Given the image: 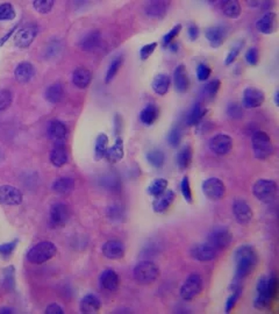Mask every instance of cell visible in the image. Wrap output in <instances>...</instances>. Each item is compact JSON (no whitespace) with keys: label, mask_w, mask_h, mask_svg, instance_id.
<instances>
[{"label":"cell","mask_w":279,"mask_h":314,"mask_svg":"<svg viewBox=\"0 0 279 314\" xmlns=\"http://www.w3.org/2000/svg\"><path fill=\"white\" fill-rule=\"evenodd\" d=\"M256 298L254 305L257 310H265L271 306V304L278 296V278L276 272L270 276H262L257 281L256 286Z\"/></svg>","instance_id":"cell-1"},{"label":"cell","mask_w":279,"mask_h":314,"mask_svg":"<svg viewBox=\"0 0 279 314\" xmlns=\"http://www.w3.org/2000/svg\"><path fill=\"white\" fill-rule=\"evenodd\" d=\"M234 261L236 267L235 280L241 281L255 270L258 263V256L254 247L245 245L239 247L234 252Z\"/></svg>","instance_id":"cell-2"},{"label":"cell","mask_w":279,"mask_h":314,"mask_svg":"<svg viewBox=\"0 0 279 314\" xmlns=\"http://www.w3.org/2000/svg\"><path fill=\"white\" fill-rule=\"evenodd\" d=\"M57 248L53 242L42 241L31 247L27 251L28 262L33 264H42L56 255Z\"/></svg>","instance_id":"cell-3"},{"label":"cell","mask_w":279,"mask_h":314,"mask_svg":"<svg viewBox=\"0 0 279 314\" xmlns=\"http://www.w3.org/2000/svg\"><path fill=\"white\" fill-rule=\"evenodd\" d=\"M251 146L255 156L258 159H267L275 152V147L271 141V137L263 130H258L252 135Z\"/></svg>","instance_id":"cell-4"},{"label":"cell","mask_w":279,"mask_h":314,"mask_svg":"<svg viewBox=\"0 0 279 314\" xmlns=\"http://www.w3.org/2000/svg\"><path fill=\"white\" fill-rule=\"evenodd\" d=\"M159 276V269L150 261H142L134 268V278L137 283L149 285L156 282Z\"/></svg>","instance_id":"cell-5"},{"label":"cell","mask_w":279,"mask_h":314,"mask_svg":"<svg viewBox=\"0 0 279 314\" xmlns=\"http://www.w3.org/2000/svg\"><path fill=\"white\" fill-rule=\"evenodd\" d=\"M252 192L259 201L269 204L274 201L276 195H277V184L270 179H259L255 183Z\"/></svg>","instance_id":"cell-6"},{"label":"cell","mask_w":279,"mask_h":314,"mask_svg":"<svg viewBox=\"0 0 279 314\" xmlns=\"http://www.w3.org/2000/svg\"><path fill=\"white\" fill-rule=\"evenodd\" d=\"M233 241V235L230 230L226 227H217L210 233L207 239V243L217 249V251H224L230 246Z\"/></svg>","instance_id":"cell-7"},{"label":"cell","mask_w":279,"mask_h":314,"mask_svg":"<svg viewBox=\"0 0 279 314\" xmlns=\"http://www.w3.org/2000/svg\"><path fill=\"white\" fill-rule=\"evenodd\" d=\"M201 290H203V277L198 274H192L182 285L181 297L190 302L201 292Z\"/></svg>","instance_id":"cell-8"},{"label":"cell","mask_w":279,"mask_h":314,"mask_svg":"<svg viewBox=\"0 0 279 314\" xmlns=\"http://www.w3.org/2000/svg\"><path fill=\"white\" fill-rule=\"evenodd\" d=\"M203 192L205 197L211 200H220L226 195V185L217 177L207 178L203 183Z\"/></svg>","instance_id":"cell-9"},{"label":"cell","mask_w":279,"mask_h":314,"mask_svg":"<svg viewBox=\"0 0 279 314\" xmlns=\"http://www.w3.org/2000/svg\"><path fill=\"white\" fill-rule=\"evenodd\" d=\"M233 139L227 134H217L208 142V147L214 154L224 156L233 149Z\"/></svg>","instance_id":"cell-10"},{"label":"cell","mask_w":279,"mask_h":314,"mask_svg":"<svg viewBox=\"0 0 279 314\" xmlns=\"http://www.w3.org/2000/svg\"><path fill=\"white\" fill-rule=\"evenodd\" d=\"M22 201H24V195L19 188L11 187V185L0 187V204L18 206L22 204Z\"/></svg>","instance_id":"cell-11"},{"label":"cell","mask_w":279,"mask_h":314,"mask_svg":"<svg viewBox=\"0 0 279 314\" xmlns=\"http://www.w3.org/2000/svg\"><path fill=\"white\" fill-rule=\"evenodd\" d=\"M37 35V26L30 25L19 30L14 35V43L19 48H28Z\"/></svg>","instance_id":"cell-12"},{"label":"cell","mask_w":279,"mask_h":314,"mask_svg":"<svg viewBox=\"0 0 279 314\" xmlns=\"http://www.w3.org/2000/svg\"><path fill=\"white\" fill-rule=\"evenodd\" d=\"M70 218V210L65 204L56 203L50 207V222L54 227L66 225Z\"/></svg>","instance_id":"cell-13"},{"label":"cell","mask_w":279,"mask_h":314,"mask_svg":"<svg viewBox=\"0 0 279 314\" xmlns=\"http://www.w3.org/2000/svg\"><path fill=\"white\" fill-rule=\"evenodd\" d=\"M227 35H228V28L222 25L208 27L205 31V36L213 48H219L226 41Z\"/></svg>","instance_id":"cell-14"},{"label":"cell","mask_w":279,"mask_h":314,"mask_svg":"<svg viewBox=\"0 0 279 314\" xmlns=\"http://www.w3.org/2000/svg\"><path fill=\"white\" fill-rule=\"evenodd\" d=\"M102 254L105 255V257L110 258V259H119L123 258L124 256V252H126V247H124V243L121 241V240L113 239V240H108L104 243L102 246Z\"/></svg>","instance_id":"cell-15"},{"label":"cell","mask_w":279,"mask_h":314,"mask_svg":"<svg viewBox=\"0 0 279 314\" xmlns=\"http://www.w3.org/2000/svg\"><path fill=\"white\" fill-rule=\"evenodd\" d=\"M191 256L199 262H211L217 258V251L210 243H200L191 249Z\"/></svg>","instance_id":"cell-16"},{"label":"cell","mask_w":279,"mask_h":314,"mask_svg":"<svg viewBox=\"0 0 279 314\" xmlns=\"http://www.w3.org/2000/svg\"><path fill=\"white\" fill-rule=\"evenodd\" d=\"M233 213L237 222L247 225L252 219V210L249 204L243 199H236L233 203Z\"/></svg>","instance_id":"cell-17"},{"label":"cell","mask_w":279,"mask_h":314,"mask_svg":"<svg viewBox=\"0 0 279 314\" xmlns=\"http://www.w3.org/2000/svg\"><path fill=\"white\" fill-rule=\"evenodd\" d=\"M265 101V95L262 90L256 88H248L243 91L242 104L247 108L259 107Z\"/></svg>","instance_id":"cell-18"},{"label":"cell","mask_w":279,"mask_h":314,"mask_svg":"<svg viewBox=\"0 0 279 314\" xmlns=\"http://www.w3.org/2000/svg\"><path fill=\"white\" fill-rule=\"evenodd\" d=\"M277 27V15L274 12L265 13L256 21V28L262 34H272Z\"/></svg>","instance_id":"cell-19"},{"label":"cell","mask_w":279,"mask_h":314,"mask_svg":"<svg viewBox=\"0 0 279 314\" xmlns=\"http://www.w3.org/2000/svg\"><path fill=\"white\" fill-rule=\"evenodd\" d=\"M48 136L51 140L57 141V142H62L63 140H65V137L68 136V127L65 126V124H63L60 120H51L49 125H48Z\"/></svg>","instance_id":"cell-20"},{"label":"cell","mask_w":279,"mask_h":314,"mask_svg":"<svg viewBox=\"0 0 279 314\" xmlns=\"http://www.w3.org/2000/svg\"><path fill=\"white\" fill-rule=\"evenodd\" d=\"M174 84L175 89L177 92H186L190 86V79L187 76V70H186L185 65L179 64L177 68L175 69L174 72Z\"/></svg>","instance_id":"cell-21"},{"label":"cell","mask_w":279,"mask_h":314,"mask_svg":"<svg viewBox=\"0 0 279 314\" xmlns=\"http://www.w3.org/2000/svg\"><path fill=\"white\" fill-rule=\"evenodd\" d=\"M176 198L175 192L172 190H166L161 195L156 197L153 204V208L156 213H164L169 210Z\"/></svg>","instance_id":"cell-22"},{"label":"cell","mask_w":279,"mask_h":314,"mask_svg":"<svg viewBox=\"0 0 279 314\" xmlns=\"http://www.w3.org/2000/svg\"><path fill=\"white\" fill-rule=\"evenodd\" d=\"M169 9V2L157 0V1H149L144 7V12L150 18L154 19H162L165 17Z\"/></svg>","instance_id":"cell-23"},{"label":"cell","mask_w":279,"mask_h":314,"mask_svg":"<svg viewBox=\"0 0 279 314\" xmlns=\"http://www.w3.org/2000/svg\"><path fill=\"white\" fill-rule=\"evenodd\" d=\"M101 44V34L98 31H92L84 35L79 41V47L85 51L97 50Z\"/></svg>","instance_id":"cell-24"},{"label":"cell","mask_w":279,"mask_h":314,"mask_svg":"<svg viewBox=\"0 0 279 314\" xmlns=\"http://www.w3.org/2000/svg\"><path fill=\"white\" fill-rule=\"evenodd\" d=\"M35 75V68L33 64L30 62H21L17 65V68L14 70V77L17 79V82L22 83H28L33 78Z\"/></svg>","instance_id":"cell-25"},{"label":"cell","mask_w":279,"mask_h":314,"mask_svg":"<svg viewBox=\"0 0 279 314\" xmlns=\"http://www.w3.org/2000/svg\"><path fill=\"white\" fill-rule=\"evenodd\" d=\"M119 284H120V280H119L118 274L112 269H107L101 274L100 276V285L102 289L111 291V292H114V291L118 290Z\"/></svg>","instance_id":"cell-26"},{"label":"cell","mask_w":279,"mask_h":314,"mask_svg":"<svg viewBox=\"0 0 279 314\" xmlns=\"http://www.w3.org/2000/svg\"><path fill=\"white\" fill-rule=\"evenodd\" d=\"M68 152H66L65 146L63 143H57V145L51 149L50 152V162L53 165L61 168V166L65 165L68 163Z\"/></svg>","instance_id":"cell-27"},{"label":"cell","mask_w":279,"mask_h":314,"mask_svg":"<svg viewBox=\"0 0 279 314\" xmlns=\"http://www.w3.org/2000/svg\"><path fill=\"white\" fill-rule=\"evenodd\" d=\"M92 73L86 68H78L72 73V83L78 89H86L91 84Z\"/></svg>","instance_id":"cell-28"},{"label":"cell","mask_w":279,"mask_h":314,"mask_svg":"<svg viewBox=\"0 0 279 314\" xmlns=\"http://www.w3.org/2000/svg\"><path fill=\"white\" fill-rule=\"evenodd\" d=\"M81 312L86 313V314H91L98 312L99 309H100L101 303L100 299L95 296V294L89 293L84 296V298L81 300Z\"/></svg>","instance_id":"cell-29"},{"label":"cell","mask_w":279,"mask_h":314,"mask_svg":"<svg viewBox=\"0 0 279 314\" xmlns=\"http://www.w3.org/2000/svg\"><path fill=\"white\" fill-rule=\"evenodd\" d=\"M206 113H207L206 108H204L200 104H199V102L193 104L190 110H188L187 114H186V123H187L188 126H195V125H199Z\"/></svg>","instance_id":"cell-30"},{"label":"cell","mask_w":279,"mask_h":314,"mask_svg":"<svg viewBox=\"0 0 279 314\" xmlns=\"http://www.w3.org/2000/svg\"><path fill=\"white\" fill-rule=\"evenodd\" d=\"M51 188L55 193L69 194L75 188V181L71 177H60L54 181Z\"/></svg>","instance_id":"cell-31"},{"label":"cell","mask_w":279,"mask_h":314,"mask_svg":"<svg viewBox=\"0 0 279 314\" xmlns=\"http://www.w3.org/2000/svg\"><path fill=\"white\" fill-rule=\"evenodd\" d=\"M170 85H171V79L168 75L165 73H158L155 76L153 81V90L155 91V94L159 95L166 94V92L169 91Z\"/></svg>","instance_id":"cell-32"},{"label":"cell","mask_w":279,"mask_h":314,"mask_svg":"<svg viewBox=\"0 0 279 314\" xmlns=\"http://www.w3.org/2000/svg\"><path fill=\"white\" fill-rule=\"evenodd\" d=\"M124 140L121 137H118L117 141L111 148H108L107 153H106V158L108 162L111 163H117L124 158Z\"/></svg>","instance_id":"cell-33"},{"label":"cell","mask_w":279,"mask_h":314,"mask_svg":"<svg viewBox=\"0 0 279 314\" xmlns=\"http://www.w3.org/2000/svg\"><path fill=\"white\" fill-rule=\"evenodd\" d=\"M221 11L226 17L237 19L241 15L242 7L240 5V2L237 0H227V1H221Z\"/></svg>","instance_id":"cell-34"},{"label":"cell","mask_w":279,"mask_h":314,"mask_svg":"<svg viewBox=\"0 0 279 314\" xmlns=\"http://www.w3.org/2000/svg\"><path fill=\"white\" fill-rule=\"evenodd\" d=\"M192 157H193V152H192L191 146L183 147L176 155V163H177L178 168L181 170L187 169L191 165Z\"/></svg>","instance_id":"cell-35"},{"label":"cell","mask_w":279,"mask_h":314,"mask_svg":"<svg viewBox=\"0 0 279 314\" xmlns=\"http://www.w3.org/2000/svg\"><path fill=\"white\" fill-rule=\"evenodd\" d=\"M157 118H158V108L155 105L149 104L141 111L140 114V120L141 123L146 126H150V125L155 124Z\"/></svg>","instance_id":"cell-36"},{"label":"cell","mask_w":279,"mask_h":314,"mask_svg":"<svg viewBox=\"0 0 279 314\" xmlns=\"http://www.w3.org/2000/svg\"><path fill=\"white\" fill-rule=\"evenodd\" d=\"M1 286L2 289L7 292H12L15 287V269L13 265L5 268L2 272V280H1Z\"/></svg>","instance_id":"cell-37"},{"label":"cell","mask_w":279,"mask_h":314,"mask_svg":"<svg viewBox=\"0 0 279 314\" xmlns=\"http://www.w3.org/2000/svg\"><path fill=\"white\" fill-rule=\"evenodd\" d=\"M64 94L63 85L61 83H54L46 91V99L51 104H57L62 100Z\"/></svg>","instance_id":"cell-38"},{"label":"cell","mask_w":279,"mask_h":314,"mask_svg":"<svg viewBox=\"0 0 279 314\" xmlns=\"http://www.w3.org/2000/svg\"><path fill=\"white\" fill-rule=\"evenodd\" d=\"M166 188H168V181L164 178H156L149 184L148 193L156 198L165 192Z\"/></svg>","instance_id":"cell-39"},{"label":"cell","mask_w":279,"mask_h":314,"mask_svg":"<svg viewBox=\"0 0 279 314\" xmlns=\"http://www.w3.org/2000/svg\"><path fill=\"white\" fill-rule=\"evenodd\" d=\"M107 150H108V136L104 133L99 134L97 140H95V148H94L95 157H97L98 159L104 158V157L106 156V153H107Z\"/></svg>","instance_id":"cell-40"},{"label":"cell","mask_w":279,"mask_h":314,"mask_svg":"<svg viewBox=\"0 0 279 314\" xmlns=\"http://www.w3.org/2000/svg\"><path fill=\"white\" fill-rule=\"evenodd\" d=\"M123 63H124V56L123 55H119L112 60L110 66H108V69H107V73H106V78H105L106 83H110L112 79H113L114 77L117 76V73H118L119 70H120Z\"/></svg>","instance_id":"cell-41"},{"label":"cell","mask_w":279,"mask_h":314,"mask_svg":"<svg viewBox=\"0 0 279 314\" xmlns=\"http://www.w3.org/2000/svg\"><path fill=\"white\" fill-rule=\"evenodd\" d=\"M147 159H148L150 165H153L154 168H162L163 164H164L165 156L162 150L154 149L152 150V152L148 153V155H147Z\"/></svg>","instance_id":"cell-42"},{"label":"cell","mask_w":279,"mask_h":314,"mask_svg":"<svg viewBox=\"0 0 279 314\" xmlns=\"http://www.w3.org/2000/svg\"><path fill=\"white\" fill-rule=\"evenodd\" d=\"M15 17H17V13L12 4L5 2V4L0 5V21L14 20Z\"/></svg>","instance_id":"cell-43"},{"label":"cell","mask_w":279,"mask_h":314,"mask_svg":"<svg viewBox=\"0 0 279 314\" xmlns=\"http://www.w3.org/2000/svg\"><path fill=\"white\" fill-rule=\"evenodd\" d=\"M107 216L112 221H115V222H120V221H124V211L123 206L120 205H111L107 210Z\"/></svg>","instance_id":"cell-44"},{"label":"cell","mask_w":279,"mask_h":314,"mask_svg":"<svg viewBox=\"0 0 279 314\" xmlns=\"http://www.w3.org/2000/svg\"><path fill=\"white\" fill-rule=\"evenodd\" d=\"M232 291L233 293L230 294L226 302V312H230V311L234 309V306L236 305L237 300H239V298L242 293L241 285H234V286H232Z\"/></svg>","instance_id":"cell-45"},{"label":"cell","mask_w":279,"mask_h":314,"mask_svg":"<svg viewBox=\"0 0 279 314\" xmlns=\"http://www.w3.org/2000/svg\"><path fill=\"white\" fill-rule=\"evenodd\" d=\"M221 86V82L219 79H214V81L208 82L206 85L203 88V94L207 98H214L219 92V89Z\"/></svg>","instance_id":"cell-46"},{"label":"cell","mask_w":279,"mask_h":314,"mask_svg":"<svg viewBox=\"0 0 279 314\" xmlns=\"http://www.w3.org/2000/svg\"><path fill=\"white\" fill-rule=\"evenodd\" d=\"M55 2L53 0H35L33 1V6L35 11L41 13V14H48L54 7Z\"/></svg>","instance_id":"cell-47"},{"label":"cell","mask_w":279,"mask_h":314,"mask_svg":"<svg viewBox=\"0 0 279 314\" xmlns=\"http://www.w3.org/2000/svg\"><path fill=\"white\" fill-rule=\"evenodd\" d=\"M182 141V130L179 127H174L170 129L168 134V142L172 148H177L181 145Z\"/></svg>","instance_id":"cell-48"},{"label":"cell","mask_w":279,"mask_h":314,"mask_svg":"<svg viewBox=\"0 0 279 314\" xmlns=\"http://www.w3.org/2000/svg\"><path fill=\"white\" fill-rule=\"evenodd\" d=\"M242 48H243V42H237V43L234 44V46L232 47V49L229 50V53L227 54L226 60H224V64H226V65H230V64H233L234 62H235L237 56H239L240 53H241Z\"/></svg>","instance_id":"cell-49"},{"label":"cell","mask_w":279,"mask_h":314,"mask_svg":"<svg viewBox=\"0 0 279 314\" xmlns=\"http://www.w3.org/2000/svg\"><path fill=\"white\" fill-rule=\"evenodd\" d=\"M13 101V94L9 90H0V112L5 111L11 106Z\"/></svg>","instance_id":"cell-50"},{"label":"cell","mask_w":279,"mask_h":314,"mask_svg":"<svg viewBox=\"0 0 279 314\" xmlns=\"http://www.w3.org/2000/svg\"><path fill=\"white\" fill-rule=\"evenodd\" d=\"M181 190H182V194L183 197H184V199L187 201L188 204H192V201H193V195H192L190 179H188L187 176H185V177L182 179Z\"/></svg>","instance_id":"cell-51"},{"label":"cell","mask_w":279,"mask_h":314,"mask_svg":"<svg viewBox=\"0 0 279 314\" xmlns=\"http://www.w3.org/2000/svg\"><path fill=\"white\" fill-rule=\"evenodd\" d=\"M181 31H182V25L178 24L176 25L168 34H165L164 37H163V44H164V47H169L170 44H172L175 38L178 36L179 33H181Z\"/></svg>","instance_id":"cell-52"},{"label":"cell","mask_w":279,"mask_h":314,"mask_svg":"<svg viewBox=\"0 0 279 314\" xmlns=\"http://www.w3.org/2000/svg\"><path fill=\"white\" fill-rule=\"evenodd\" d=\"M227 114H228L229 118H232V119H241L243 117L242 107L240 106L239 104H236V102H230L228 107H227Z\"/></svg>","instance_id":"cell-53"},{"label":"cell","mask_w":279,"mask_h":314,"mask_svg":"<svg viewBox=\"0 0 279 314\" xmlns=\"http://www.w3.org/2000/svg\"><path fill=\"white\" fill-rule=\"evenodd\" d=\"M246 61L250 65H256L259 61V53L258 49L255 47L249 48L246 53Z\"/></svg>","instance_id":"cell-54"},{"label":"cell","mask_w":279,"mask_h":314,"mask_svg":"<svg viewBox=\"0 0 279 314\" xmlns=\"http://www.w3.org/2000/svg\"><path fill=\"white\" fill-rule=\"evenodd\" d=\"M61 48L62 47H61V43L59 41H53L50 44H48L46 48V54H44L46 59H51V57H55L59 55Z\"/></svg>","instance_id":"cell-55"},{"label":"cell","mask_w":279,"mask_h":314,"mask_svg":"<svg viewBox=\"0 0 279 314\" xmlns=\"http://www.w3.org/2000/svg\"><path fill=\"white\" fill-rule=\"evenodd\" d=\"M17 246H18V240H13V241L11 242L0 245V255L5 256V257L12 255L13 251H14L15 248H17Z\"/></svg>","instance_id":"cell-56"},{"label":"cell","mask_w":279,"mask_h":314,"mask_svg":"<svg viewBox=\"0 0 279 314\" xmlns=\"http://www.w3.org/2000/svg\"><path fill=\"white\" fill-rule=\"evenodd\" d=\"M212 70L206 64H199L197 68V77L200 82H205L210 78Z\"/></svg>","instance_id":"cell-57"},{"label":"cell","mask_w":279,"mask_h":314,"mask_svg":"<svg viewBox=\"0 0 279 314\" xmlns=\"http://www.w3.org/2000/svg\"><path fill=\"white\" fill-rule=\"evenodd\" d=\"M157 47V43L156 42H152L149 44H146V46H143L142 48H141L140 50V59L142 61H146L148 60L150 56L153 55V53L155 51Z\"/></svg>","instance_id":"cell-58"},{"label":"cell","mask_w":279,"mask_h":314,"mask_svg":"<svg viewBox=\"0 0 279 314\" xmlns=\"http://www.w3.org/2000/svg\"><path fill=\"white\" fill-rule=\"evenodd\" d=\"M46 313L48 314H63L64 311L59 304H50L46 309Z\"/></svg>","instance_id":"cell-59"},{"label":"cell","mask_w":279,"mask_h":314,"mask_svg":"<svg viewBox=\"0 0 279 314\" xmlns=\"http://www.w3.org/2000/svg\"><path fill=\"white\" fill-rule=\"evenodd\" d=\"M187 33H188V36H190V38L192 41L197 40V38L199 37V28L197 27V26H190L187 30Z\"/></svg>","instance_id":"cell-60"},{"label":"cell","mask_w":279,"mask_h":314,"mask_svg":"<svg viewBox=\"0 0 279 314\" xmlns=\"http://www.w3.org/2000/svg\"><path fill=\"white\" fill-rule=\"evenodd\" d=\"M17 27H18V26H14V27H13V30H12V31H8V33H7V34H6L4 37H2V38H0V47H1V46H2V44H4V43L6 42V41H7V40H8V38L12 36V35H13V34H14V31H17Z\"/></svg>","instance_id":"cell-61"},{"label":"cell","mask_w":279,"mask_h":314,"mask_svg":"<svg viewBox=\"0 0 279 314\" xmlns=\"http://www.w3.org/2000/svg\"><path fill=\"white\" fill-rule=\"evenodd\" d=\"M0 313H1V314L14 313V310H12L11 307H2V309H0Z\"/></svg>","instance_id":"cell-62"},{"label":"cell","mask_w":279,"mask_h":314,"mask_svg":"<svg viewBox=\"0 0 279 314\" xmlns=\"http://www.w3.org/2000/svg\"><path fill=\"white\" fill-rule=\"evenodd\" d=\"M4 159H5V154H4V152H2V149L0 148V164L4 162Z\"/></svg>","instance_id":"cell-63"},{"label":"cell","mask_w":279,"mask_h":314,"mask_svg":"<svg viewBox=\"0 0 279 314\" xmlns=\"http://www.w3.org/2000/svg\"><path fill=\"white\" fill-rule=\"evenodd\" d=\"M275 102H276V105H278V92H276V95H275Z\"/></svg>","instance_id":"cell-64"}]
</instances>
